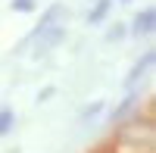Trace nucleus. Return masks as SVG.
Listing matches in <instances>:
<instances>
[{
    "mask_svg": "<svg viewBox=\"0 0 156 153\" xmlns=\"http://www.w3.org/2000/svg\"><path fill=\"white\" fill-rule=\"evenodd\" d=\"M100 112H103V100H94L90 106H84V109H81V122H87V119L100 116Z\"/></svg>",
    "mask_w": 156,
    "mask_h": 153,
    "instance_id": "7",
    "label": "nucleus"
},
{
    "mask_svg": "<svg viewBox=\"0 0 156 153\" xmlns=\"http://www.w3.org/2000/svg\"><path fill=\"white\" fill-rule=\"evenodd\" d=\"M66 19H69V9L62 6V3H53L41 16V25H37V28H47V25H66Z\"/></svg>",
    "mask_w": 156,
    "mask_h": 153,
    "instance_id": "3",
    "label": "nucleus"
},
{
    "mask_svg": "<svg viewBox=\"0 0 156 153\" xmlns=\"http://www.w3.org/2000/svg\"><path fill=\"white\" fill-rule=\"evenodd\" d=\"M109 3H112V0H97V6L87 12V22L90 25H100L103 19H106V12H109Z\"/></svg>",
    "mask_w": 156,
    "mask_h": 153,
    "instance_id": "5",
    "label": "nucleus"
},
{
    "mask_svg": "<svg viewBox=\"0 0 156 153\" xmlns=\"http://www.w3.org/2000/svg\"><path fill=\"white\" fill-rule=\"evenodd\" d=\"M119 37H125V28H122V25H115V28H109L106 41H119Z\"/></svg>",
    "mask_w": 156,
    "mask_h": 153,
    "instance_id": "9",
    "label": "nucleus"
},
{
    "mask_svg": "<svg viewBox=\"0 0 156 153\" xmlns=\"http://www.w3.org/2000/svg\"><path fill=\"white\" fill-rule=\"evenodd\" d=\"M153 69V50H147V53H144V59H140V62H134V69H131V75H128V87H131V91H134V87H137V81L140 78H147V72Z\"/></svg>",
    "mask_w": 156,
    "mask_h": 153,
    "instance_id": "2",
    "label": "nucleus"
},
{
    "mask_svg": "<svg viewBox=\"0 0 156 153\" xmlns=\"http://www.w3.org/2000/svg\"><path fill=\"white\" fill-rule=\"evenodd\" d=\"M62 37H66V25H47V28H37L34 31V53H50L53 47L62 44Z\"/></svg>",
    "mask_w": 156,
    "mask_h": 153,
    "instance_id": "1",
    "label": "nucleus"
},
{
    "mask_svg": "<svg viewBox=\"0 0 156 153\" xmlns=\"http://www.w3.org/2000/svg\"><path fill=\"white\" fill-rule=\"evenodd\" d=\"M37 6V0H12V9H19V12H31Z\"/></svg>",
    "mask_w": 156,
    "mask_h": 153,
    "instance_id": "8",
    "label": "nucleus"
},
{
    "mask_svg": "<svg viewBox=\"0 0 156 153\" xmlns=\"http://www.w3.org/2000/svg\"><path fill=\"white\" fill-rule=\"evenodd\" d=\"M122 3H125V0H122Z\"/></svg>",
    "mask_w": 156,
    "mask_h": 153,
    "instance_id": "10",
    "label": "nucleus"
},
{
    "mask_svg": "<svg viewBox=\"0 0 156 153\" xmlns=\"http://www.w3.org/2000/svg\"><path fill=\"white\" fill-rule=\"evenodd\" d=\"M12 125H16V112L9 106H0V137L12 131Z\"/></svg>",
    "mask_w": 156,
    "mask_h": 153,
    "instance_id": "6",
    "label": "nucleus"
},
{
    "mask_svg": "<svg viewBox=\"0 0 156 153\" xmlns=\"http://www.w3.org/2000/svg\"><path fill=\"white\" fill-rule=\"evenodd\" d=\"M153 22H156V12L153 9H144V12H137L134 16V25H131V31L140 37V34H150L153 31Z\"/></svg>",
    "mask_w": 156,
    "mask_h": 153,
    "instance_id": "4",
    "label": "nucleus"
}]
</instances>
